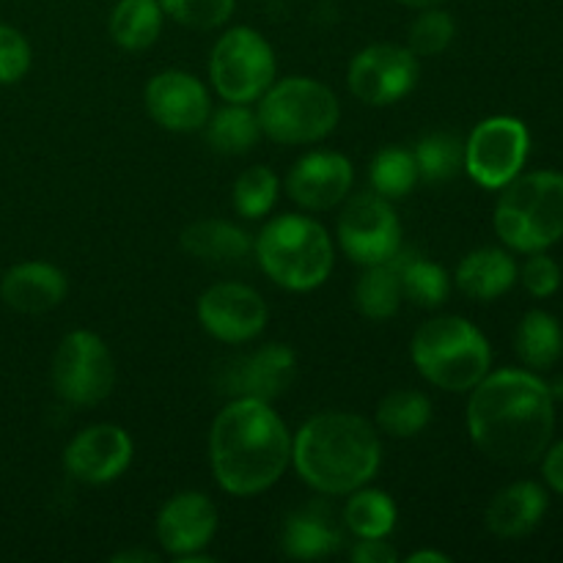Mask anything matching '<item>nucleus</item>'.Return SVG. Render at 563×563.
Returning a JSON list of instances; mask_svg holds the SVG:
<instances>
[{
    "mask_svg": "<svg viewBox=\"0 0 563 563\" xmlns=\"http://www.w3.org/2000/svg\"><path fill=\"white\" fill-rule=\"evenodd\" d=\"M473 445L498 465H531L555 432V399L533 372L504 368L487 374L467 401Z\"/></svg>",
    "mask_w": 563,
    "mask_h": 563,
    "instance_id": "nucleus-1",
    "label": "nucleus"
},
{
    "mask_svg": "<svg viewBox=\"0 0 563 563\" xmlns=\"http://www.w3.org/2000/svg\"><path fill=\"white\" fill-rule=\"evenodd\" d=\"M291 462V438L269 401L231 399L209 429V465L220 487L251 498L273 487Z\"/></svg>",
    "mask_w": 563,
    "mask_h": 563,
    "instance_id": "nucleus-2",
    "label": "nucleus"
},
{
    "mask_svg": "<svg viewBox=\"0 0 563 563\" xmlns=\"http://www.w3.org/2000/svg\"><path fill=\"white\" fill-rule=\"evenodd\" d=\"M291 462L302 482L322 495H350L379 471L377 429L355 412H319L291 440Z\"/></svg>",
    "mask_w": 563,
    "mask_h": 563,
    "instance_id": "nucleus-3",
    "label": "nucleus"
},
{
    "mask_svg": "<svg viewBox=\"0 0 563 563\" xmlns=\"http://www.w3.org/2000/svg\"><path fill=\"white\" fill-rule=\"evenodd\" d=\"M410 355L421 377L449 394L476 388L493 363L489 341L476 324L462 317H438L423 322L412 335Z\"/></svg>",
    "mask_w": 563,
    "mask_h": 563,
    "instance_id": "nucleus-4",
    "label": "nucleus"
},
{
    "mask_svg": "<svg viewBox=\"0 0 563 563\" xmlns=\"http://www.w3.org/2000/svg\"><path fill=\"white\" fill-rule=\"evenodd\" d=\"M264 275L289 291H311L333 273V242L324 225L306 214L269 220L253 242Z\"/></svg>",
    "mask_w": 563,
    "mask_h": 563,
    "instance_id": "nucleus-5",
    "label": "nucleus"
},
{
    "mask_svg": "<svg viewBox=\"0 0 563 563\" xmlns=\"http://www.w3.org/2000/svg\"><path fill=\"white\" fill-rule=\"evenodd\" d=\"M495 231L511 251H548L563 236V174L533 170L500 187Z\"/></svg>",
    "mask_w": 563,
    "mask_h": 563,
    "instance_id": "nucleus-6",
    "label": "nucleus"
},
{
    "mask_svg": "<svg viewBox=\"0 0 563 563\" xmlns=\"http://www.w3.org/2000/svg\"><path fill=\"white\" fill-rule=\"evenodd\" d=\"M262 132L284 146H306L328 137L339 124V99L313 77H286L273 82L258 102Z\"/></svg>",
    "mask_w": 563,
    "mask_h": 563,
    "instance_id": "nucleus-7",
    "label": "nucleus"
},
{
    "mask_svg": "<svg viewBox=\"0 0 563 563\" xmlns=\"http://www.w3.org/2000/svg\"><path fill=\"white\" fill-rule=\"evenodd\" d=\"M209 77L225 102L251 104L275 82V53L253 27H231L209 55Z\"/></svg>",
    "mask_w": 563,
    "mask_h": 563,
    "instance_id": "nucleus-8",
    "label": "nucleus"
},
{
    "mask_svg": "<svg viewBox=\"0 0 563 563\" xmlns=\"http://www.w3.org/2000/svg\"><path fill=\"white\" fill-rule=\"evenodd\" d=\"M53 388L66 405L93 407L110 396L115 385V363L108 344L91 330H75L53 355Z\"/></svg>",
    "mask_w": 563,
    "mask_h": 563,
    "instance_id": "nucleus-9",
    "label": "nucleus"
},
{
    "mask_svg": "<svg viewBox=\"0 0 563 563\" xmlns=\"http://www.w3.org/2000/svg\"><path fill=\"white\" fill-rule=\"evenodd\" d=\"M531 148L528 126L515 115H493L482 121L471 132L465 143V170L473 181L487 190H500L515 176H520L522 165Z\"/></svg>",
    "mask_w": 563,
    "mask_h": 563,
    "instance_id": "nucleus-10",
    "label": "nucleus"
},
{
    "mask_svg": "<svg viewBox=\"0 0 563 563\" xmlns=\"http://www.w3.org/2000/svg\"><path fill=\"white\" fill-rule=\"evenodd\" d=\"M339 245L355 264H385L401 251V223L388 198L361 192L339 214Z\"/></svg>",
    "mask_w": 563,
    "mask_h": 563,
    "instance_id": "nucleus-11",
    "label": "nucleus"
},
{
    "mask_svg": "<svg viewBox=\"0 0 563 563\" xmlns=\"http://www.w3.org/2000/svg\"><path fill=\"white\" fill-rule=\"evenodd\" d=\"M346 80L355 99L372 108H385L416 88L418 58L401 44H372L352 58Z\"/></svg>",
    "mask_w": 563,
    "mask_h": 563,
    "instance_id": "nucleus-12",
    "label": "nucleus"
},
{
    "mask_svg": "<svg viewBox=\"0 0 563 563\" xmlns=\"http://www.w3.org/2000/svg\"><path fill=\"white\" fill-rule=\"evenodd\" d=\"M267 302L256 289L236 280L209 286L198 300V322L223 344H245L267 328Z\"/></svg>",
    "mask_w": 563,
    "mask_h": 563,
    "instance_id": "nucleus-13",
    "label": "nucleus"
},
{
    "mask_svg": "<svg viewBox=\"0 0 563 563\" xmlns=\"http://www.w3.org/2000/svg\"><path fill=\"white\" fill-rule=\"evenodd\" d=\"M295 377V352L284 344H267L251 355L225 363L218 372V388L231 399L273 401L289 390Z\"/></svg>",
    "mask_w": 563,
    "mask_h": 563,
    "instance_id": "nucleus-14",
    "label": "nucleus"
},
{
    "mask_svg": "<svg viewBox=\"0 0 563 563\" xmlns=\"http://www.w3.org/2000/svg\"><path fill=\"white\" fill-rule=\"evenodd\" d=\"M146 110L163 130L196 132L207 126L209 115H212V102L198 77L168 69L148 80Z\"/></svg>",
    "mask_w": 563,
    "mask_h": 563,
    "instance_id": "nucleus-15",
    "label": "nucleus"
},
{
    "mask_svg": "<svg viewBox=\"0 0 563 563\" xmlns=\"http://www.w3.org/2000/svg\"><path fill=\"white\" fill-rule=\"evenodd\" d=\"M132 440L115 423H97L82 429L66 445L64 465L69 476L86 484H110L130 467Z\"/></svg>",
    "mask_w": 563,
    "mask_h": 563,
    "instance_id": "nucleus-16",
    "label": "nucleus"
},
{
    "mask_svg": "<svg viewBox=\"0 0 563 563\" xmlns=\"http://www.w3.org/2000/svg\"><path fill=\"white\" fill-rule=\"evenodd\" d=\"M355 170L339 152H311L295 163L286 176V190L291 201L308 212H324L339 207L350 192Z\"/></svg>",
    "mask_w": 563,
    "mask_h": 563,
    "instance_id": "nucleus-17",
    "label": "nucleus"
},
{
    "mask_svg": "<svg viewBox=\"0 0 563 563\" xmlns=\"http://www.w3.org/2000/svg\"><path fill=\"white\" fill-rule=\"evenodd\" d=\"M218 531V509L203 493H179L159 509L157 539L165 553L185 559L201 553Z\"/></svg>",
    "mask_w": 563,
    "mask_h": 563,
    "instance_id": "nucleus-18",
    "label": "nucleus"
},
{
    "mask_svg": "<svg viewBox=\"0 0 563 563\" xmlns=\"http://www.w3.org/2000/svg\"><path fill=\"white\" fill-rule=\"evenodd\" d=\"M0 297L20 313H44L64 302L66 275L47 262L16 264L0 280Z\"/></svg>",
    "mask_w": 563,
    "mask_h": 563,
    "instance_id": "nucleus-19",
    "label": "nucleus"
},
{
    "mask_svg": "<svg viewBox=\"0 0 563 563\" xmlns=\"http://www.w3.org/2000/svg\"><path fill=\"white\" fill-rule=\"evenodd\" d=\"M548 511V493L533 482H515L487 506V528L500 539L528 537Z\"/></svg>",
    "mask_w": 563,
    "mask_h": 563,
    "instance_id": "nucleus-20",
    "label": "nucleus"
},
{
    "mask_svg": "<svg viewBox=\"0 0 563 563\" xmlns=\"http://www.w3.org/2000/svg\"><path fill=\"white\" fill-rule=\"evenodd\" d=\"M520 278L515 258L500 247H478L467 253L456 267V286L465 297L478 302L498 300Z\"/></svg>",
    "mask_w": 563,
    "mask_h": 563,
    "instance_id": "nucleus-21",
    "label": "nucleus"
},
{
    "mask_svg": "<svg viewBox=\"0 0 563 563\" xmlns=\"http://www.w3.org/2000/svg\"><path fill=\"white\" fill-rule=\"evenodd\" d=\"M181 247L192 258L212 267H236L245 264L253 251V240L247 231L236 229L225 220H198L181 231Z\"/></svg>",
    "mask_w": 563,
    "mask_h": 563,
    "instance_id": "nucleus-22",
    "label": "nucleus"
},
{
    "mask_svg": "<svg viewBox=\"0 0 563 563\" xmlns=\"http://www.w3.org/2000/svg\"><path fill=\"white\" fill-rule=\"evenodd\" d=\"M341 548V531L335 528L330 509L306 506L295 511L284 528L286 555L297 561H317Z\"/></svg>",
    "mask_w": 563,
    "mask_h": 563,
    "instance_id": "nucleus-23",
    "label": "nucleus"
},
{
    "mask_svg": "<svg viewBox=\"0 0 563 563\" xmlns=\"http://www.w3.org/2000/svg\"><path fill=\"white\" fill-rule=\"evenodd\" d=\"M515 352L533 372L555 366L563 352V330L559 319L548 311H528L517 324Z\"/></svg>",
    "mask_w": 563,
    "mask_h": 563,
    "instance_id": "nucleus-24",
    "label": "nucleus"
},
{
    "mask_svg": "<svg viewBox=\"0 0 563 563\" xmlns=\"http://www.w3.org/2000/svg\"><path fill=\"white\" fill-rule=\"evenodd\" d=\"M390 262L399 273L401 291H405L407 300L421 308H438L449 300L451 278L440 264L429 262L412 251H399Z\"/></svg>",
    "mask_w": 563,
    "mask_h": 563,
    "instance_id": "nucleus-25",
    "label": "nucleus"
},
{
    "mask_svg": "<svg viewBox=\"0 0 563 563\" xmlns=\"http://www.w3.org/2000/svg\"><path fill=\"white\" fill-rule=\"evenodd\" d=\"M163 14L159 0H119L110 14V36L130 53L152 47L163 31Z\"/></svg>",
    "mask_w": 563,
    "mask_h": 563,
    "instance_id": "nucleus-26",
    "label": "nucleus"
},
{
    "mask_svg": "<svg viewBox=\"0 0 563 563\" xmlns=\"http://www.w3.org/2000/svg\"><path fill=\"white\" fill-rule=\"evenodd\" d=\"M405 291H401L399 273H396L394 262L372 264L366 273L361 275L355 286V306L372 322H383L399 311Z\"/></svg>",
    "mask_w": 563,
    "mask_h": 563,
    "instance_id": "nucleus-27",
    "label": "nucleus"
},
{
    "mask_svg": "<svg viewBox=\"0 0 563 563\" xmlns=\"http://www.w3.org/2000/svg\"><path fill=\"white\" fill-rule=\"evenodd\" d=\"M262 135L258 115L247 104H231L209 115L207 141L220 154H247Z\"/></svg>",
    "mask_w": 563,
    "mask_h": 563,
    "instance_id": "nucleus-28",
    "label": "nucleus"
},
{
    "mask_svg": "<svg viewBox=\"0 0 563 563\" xmlns=\"http://www.w3.org/2000/svg\"><path fill=\"white\" fill-rule=\"evenodd\" d=\"M346 500L344 522L357 539H385L396 528V504L383 489H355Z\"/></svg>",
    "mask_w": 563,
    "mask_h": 563,
    "instance_id": "nucleus-29",
    "label": "nucleus"
},
{
    "mask_svg": "<svg viewBox=\"0 0 563 563\" xmlns=\"http://www.w3.org/2000/svg\"><path fill=\"white\" fill-rule=\"evenodd\" d=\"M432 421V401L421 390H394L377 407V427L390 438H416Z\"/></svg>",
    "mask_w": 563,
    "mask_h": 563,
    "instance_id": "nucleus-30",
    "label": "nucleus"
},
{
    "mask_svg": "<svg viewBox=\"0 0 563 563\" xmlns=\"http://www.w3.org/2000/svg\"><path fill=\"white\" fill-rule=\"evenodd\" d=\"M412 157H416L418 176L423 181L443 185L465 168V143L451 132H432L418 141Z\"/></svg>",
    "mask_w": 563,
    "mask_h": 563,
    "instance_id": "nucleus-31",
    "label": "nucleus"
},
{
    "mask_svg": "<svg viewBox=\"0 0 563 563\" xmlns=\"http://www.w3.org/2000/svg\"><path fill=\"white\" fill-rule=\"evenodd\" d=\"M368 179H372L374 192L390 201V198H405L421 176H418V165L412 152H407L401 146H388L372 159Z\"/></svg>",
    "mask_w": 563,
    "mask_h": 563,
    "instance_id": "nucleus-32",
    "label": "nucleus"
},
{
    "mask_svg": "<svg viewBox=\"0 0 563 563\" xmlns=\"http://www.w3.org/2000/svg\"><path fill=\"white\" fill-rule=\"evenodd\" d=\"M280 181L275 176L273 168L267 165H253V168L242 170L234 181V192H231V201L234 209L247 220L264 218L267 212H273L275 201H278Z\"/></svg>",
    "mask_w": 563,
    "mask_h": 563,
    "instance_id": "nucleus-33",
    "label": "nucleus"
},
{
    "mask_svg": "<svg viewBox=\"0 0 563 563\" xmlns=\"http://www.w3.org/2000/svg\"><path fill=\"white\" fill-rule=\"evenodd\" d=\"M456 25L454 16L449 11L438 9V5H429L421 14L412 20L410 31H407V47L412 49L421 58H429V55H440L454 38Z\"/></svg>",
    "mask_w": 563,
    "mask_h": 563,
    "instance_id": "nucleus-34",
    "label": "nucleus"
},
{
    "mask_svg": "<svg viewBox=\"0 0 563 563\" xmlns=\"http://www.w3.org/2000/svg\"><path fill=\"white\" fill-rule=\"evenodd\" d=\"M165 14L196 31H212L229 22L234 0H159Z\"/></svg>",
    "mask_w": 563,
    "mask_h": 563,
    "instance_id": "nucleus-35",
    "label": "nucleus"
},
{
    "mask_svg": "<svg viewBox=\"0 0 563 563\" xmlns=\"http://www.w3.org/2000/svg\"><path fill=\"white\" fill-rule=\"evenodd\" d=\"M27 69H31V44L20 31L0 25V86L22 80Z\"/></svg>",
    "mask_w": 563,
    "mask_h": 563,
    "instance_id": "nucleus-36",
    "label": "nucleus"
},
{
    "mask_svg": "<svg viewBox=\"0 0 563 563\" xmlns=\"http://www.w3.org/2000/svg\"><path fill=\"white\" fill-rule=\"evenodd\" d=\"M522 286L531 291L533 297H550L559 291L561 286V267L550 256H544V251H537L528 256V262L522 264Z\"/></svg>",
    "mask_w": 563,
    "mask_h": 563,
    "instance_id": "nucleus-37",
    "label": "nucleus"
},
{
    "mask_svg": "<svg viewBox=\"0 0 563 563\" xmlns=\"http://www.w3.org/2000/svg\"><path fill=\"white\" fill-rule=\"evenodd\" d=\"M350 555L355 563H396V550L385 539H361Z\"/></svg>",
    "mask_w": 563,
    "mask_h": 563,
    "instance_id": "nucleus-38",
    "label": "nucleus"
},
{
    "mask_svg": "<svg viewBox=\"0 0 563 563\" xmlns=\"http://www.w3.org/2000/svg\"><path fill=\"white\" fill-rule=\"evenodd\" d=\"M542 473H544V482H548L555 493L563 495V440L561 443H555L553 449L544 451Z\"/></svg>",
    "mask_w": 563,
    "mask_h": 563,
    "instance_id": "nucleus-39",
    "label": "nucleus"
},
{
    "mask_svg": "<svg viewBox=\"0 0 563 563\" xmlns=\"http://www.w3.org/2000/svg\"><path fill=\"white\" fill-rule=\"evenodd\" d=\"M451 559L443 553H434V550H423V553H412L407 563H449Z\"/></svg>",
    "mask_w": 563,
    "mask_h": 563,
    "instance_id": "nucleus-40",
    "label": "nucleus"
},
{
    "mask_svg": "<svg viewBox=\"0 0 563 563\" xmlns=\"http://www.w3.org/2000/svg\"><path fill=\"white\" fill-rule=\"evenodd\" d=\"M115 563H121V561H141V563H157L159 561V555H154V553H121V555H115L113 559Z\"/></svg>",
    "mask_w": 563,
    "mask_h": 563,
    "instance_id": "nucleus-41",
    "label": "nucleus"
},
{
    "mask_svg": "<svg viewBox=\"0 0 563 563\" xmlns=\"http://www.w3.org/2000/svg\"><path fill=\"white\" fill-rule=\"evenodd\" d=\"M401 5H410V9H429V5H440L445 0H396Z\"/></svg>",
    "mask_w": 563,
    "mask_h": 563,
    "instance_id": "nucleus-42",
    "label": "nucleus"
},
{
    "mask_svg": "<svg viewBox=\"0 0 563 563\" xmlns=\"http://www.w3.org/2000/svg\"><path fill=\"white\" fill-rule=\"evenodd\" d=\"M550 394H553V399H563V379H559V383L550 388Z\"/></svg>",
    "mask_w": 563,
    "mask_h": 563,
    "instance_id": "nucleus-43",
    "label": "nucleus"
}]
</instances>
